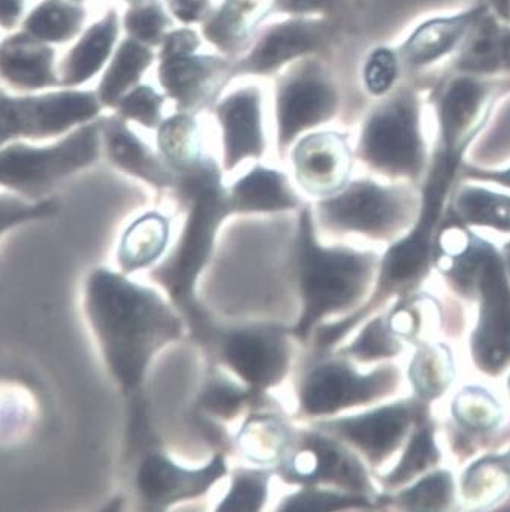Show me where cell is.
I'll return each mask as SVG.
<instances>
[{
    "label": "cell",
    "mask_w": 510,
    "mask_h": 512,
    "mask_svg": "<svg viewBox=\"0 0 510 512\" xmlns=\"http://www.w3.org/2000/svg\"><path fill=\"white\" fill-rule=\"evenodd\" d=\"M421 410L418 401H396L308 424L345 442L370 470H377L402 447Z\"/></svg>",
    "instance_id": "11"
},
{
    "label": "cell",
    "mask_w": 510,
    "mask_h": 512,
    "mask_svg": "<svg viewBox=\"0 0 510 512\" xmlns=\"http://www.w3.org/2000/svg\"><path fill=\"white\" fill-rule=\"evenodd\" d=\"M381 500L326 487H297L279 500L278 511L334 512L380 508Z\"/></svg>",
    "instance_id": "35"
},
{
    "label": "cell",
    "mask_w": 510,
    "mask_h": 512,
    "mask_svg": "<svg viewBox=\"0 0 510 512\" xmlns=\"http://www.w3.org/2000/svg\"><path fill=\"white\" fill-rule=\"evenodd\" d=\"M101 125L78 128L51 147L10 145L0 150V186L37 202L58 182L89 167L99 156Z\"/></svg>",
    "instance_id": "10"
},
{
    "label": "cell",
    "mask_w": 510,
    "mask_h": 512,
    "mask_svg": "<svg viewBox=\"0 0 510 512\" xmlns=\"http://www.w3.org/2000/svg\"><path fill=\"white\" fill-rule=\"evenodd\" d=\"M399 75V58L392 49L373 51L366 64L364 80L373 95H384L395 86Z\"/></svg>",
    "instance_id": "41"
},
{
    "label": "cell",
    "mask_w": 510,
    "mask_h": 512,
    "mask_svg": "<svg viewBox=\"0 0 510 512\" xmlns=\"http://www.w3.org/2000/svg\"><path fill=\"white\" fill-rule=\"evenodd\" d=\"M173 241V226L168 217L151 211L128 224L119 241L116 261L119 272L134 273L153 269L165 258Z\"/></svg>",
    "instance_id": "21"
},
{
    "label": "cell",
    "mask_w": 510,
    "mask_h": 512,
    "mask_svg": "<svg viewBox=\"0 0 510 512\" xmlns=\"http://www.w3.org/2000/svg\"><path fill=\"white\" fill-rule=\"evenodd\" d=\"M98 100L95 93L80 90L22 98L0 90V147L19 138H51L86 124L98 115Z\"/></svg>",
    "instance_id": "12"
},
{
    "label": "cell",
    "mask_w": 510,
    "mask_h": 512,
    "mask_svg": "<svg viewBox=\"0 0 510 512\" xmlns=\"http://www.w3.org/2000/svg\"><path fill=\"white\" fill-rule=\"evenodd\" d=\"M416 209V200L402 186L358 180L320 200L314 221L331 235L387 241L412 223Z\"/></svg>",
    "instance_id": "7"
},
{
    "label": "cell",
    "mask_w": 510,
    "mask_h": 512,
    "mask_svg": "<svg viewBox=\"0 0 510 512\" xmlns=\"http://www.w3.org/2000/svg\"><path fill=\"white\" fill-rule=\"evenodd\" d=\"M230 485L226 494L218 500L217 511L256 512L262 511L270 499L271 479L275 468L241 465L229 471Z\"/></svg>",
    "instance_id": "32"
},
{
    "label": "cell",
    "mask_w": 510,
    "mask_h": 512,
    "mask_svg": "<svg viewBox=\"0 0 510 512\" xmlns=\"http://www.w3.org/2000/svg\"><path fill=\"white\" fill-rule=\"evenodd\" d=\"M462 287L480 298L479 325L472 339L474 359L497 372L510 362V285L500 256L489 244L472 240L451 269Z\"/></svg>",
    "instance_id": "6"
},
{
    "label": "cell",
    "mask_w": 510,
    "mask_h": 512,
    "mask_svg": "<svg viewBox=\"0 0 510 512\" xmlns=\"http://www.w3.org/2000/svg\"><path fill=\"white\" fill-rule=\"evenodd\" d=\"M165 16L154 5L133 8L125 17V28L136 42L157 43L165 28Z\"/></svg>",
    "instance_id": "44"
},
{
    "label": "cell",
    "mask_w": 510,
    "mask_h": 512,
    "mask_svg": "<svg viewBox=\"0 0 510 512\" xmlns=\"http://www.w3.org/2000/svg\"><path fill=\"white\" fill-rule=\"evenodd\" d=\"M453 377L450 357L434 346L419 348L410 365V381L418 400L439 397Z\"/></svg>",
    "instance_id": "38"
},
{
    "label": "cell",
    "mask_w": 510,
    "mask_h": 512,
    "mask_svg": "<svg viewBox=\"0 0 510 512\" xmlns=\"http://www.w3.org/2000/svg\"><path fill=\"white\" fill-rule=\"evenodd\" d=\"M54 60L55 51L48 43L20 31L0 45V78L22 90L58 86Z\"/></svg>",
    "instance_id": "18"
},
{
    "label": "cell",
    "mask_w": 510,
    "mask_h": 512,
    "mask_svg": "<svg viewBox=\"0 0 510 512\" xmlns=\"http://www.w3.org/2000/svg\"><path fill=\"white\" fill-rule=\"evenodd\" d=\"M25 0H0V26L14 28L22 17Z\"/></svg>",
    "instance_id": "47"
},
{
    "label": "cell",
    "mask_w": 510,
    "mask_h": 512,
    "mask_svg": "<svg viewBox=\"0 0 510 512\" xmlns=\"http://www.w3.org/2000/svg\"><path fill=\"white\" fill-rule=\"evenodd\" d=\"M276 0H227L212 19L206 34L221 48H232L246 39L250 29L265 16Z\"/></svg>",
    "instance_id": "34"
},
{
    "label": "cell",
    "mask_w": 510,
    "mask_h": 512,
    "mask_svg": "<svg viewBox=\"0 0 510 512\" xmlns=\"http://www.w3.org/2000/svg\"><path fill=\"white\" fill-rule=\"evenodd\" d=\"M119 112L125 118L134 119L141 124L154 127L159 122L160 98L150 86L136 87L122 96L118 103Z\"/></svg>",
    "instance_id": "43"
},
{
    "label": "cell",
    "mask_w": 510,
    "mask_h": 512,
    "mask_svg": "<svg viewBox=\"0 0 510 512\" xmlns=\"http://www.w3.org/2000/svg\"><path fill=\"white\" fill-rule=\"evenodd\" d=\"M453 496V480L445 471L428 474L408 488H399L392 496L381 494V502L395 503L408 511H439L450 503Z\"/></svg>",
    "instance_id": "36"
},
{
    "label": "cell",
    "mask_w": 510,
    "mask_h": 512,
    "mask_svg": "<svg viewBox=\"0 0 510 512\" xmlns=\"http://www.w3.org/2000/svg\"><path fill=\"white\" fill-rule=\"evenodd\" d=\"M297 427L273 404L256 407L243 416L232 435L233 450L256 467L276 468L293 448Z\"/></svg>",
    "instance_id": "16"
},
{
    "label": "cell",
    "mask_w": 510,
    "mask_h": 512,
    "mask_svg": "<svg viewBox=\"0 0 510 512\" xmlns=\"http://www.w3.org/2000/svg\"><path fill=\"white\" fill-rule=\"evenodd\" d=\"M177 177L176 189L186 208L185 221L176 244L151 269L150 279L182 313L188 336L208 354L218 322L201 304L198 282L211 264L221 226L232 211L220 173L209 160H198Z\"/></svg>",
    "instance_id": "2"
},
{
    "label": "cell",
    "mask_w": 510,
    "mask_h": 512,
    "mask_svg": "<svg viewBox=\"0 0 510 512\" xmlns=\"http://www.w3.org/2000/svg\"><path fill=\"white\" fill-rule=\"evenodd\" d=\"M501 19L510 20V0H483Z\"/></svg>",
    "instance_id": "49"
},
{
    "label": "cell",
    "mask_w": 510,
    "mask_h": 512,
    "mask_svg": "<svg viewBox=\"0 0 510 512\" xmlns=\"http://www.w3.org/2000/svg\"><path fill=\"white\" fill-rule=\"evenodd\" d=\"M454 410H456L457 418L463 424L477 427V429L479 427L488 429V427L494 426L498 420V409L495 406V401L488 394L475 391V389L460 395Z\"/></svg>",
    "instance_id": "42"
},
{
    "label": "cell",
    "mask_w": 510,
    "mask_h": 512,
    "mask_svg": "<svg viewBox=\"0 0 510 512\" xmlns=\"http://www.w3.org/2000/svg\"><path fill=\"white\" fill-rule=\"evenodd\" d=\"M224 132V164L232 170L244 159L264 150L259 96L255 90H241L218 109Z\"/></svg>",
    "instance_id": "20"
},
{
    "label": "cell",
    "mask_w": 510,
    "mask_h": 512,
    "mask_svg": "<svg viewBox=\"0 0 510 512\" xmlns=\"http://www.w3.org/2000/svg\"><path fill=\"white\" fill-rule=\"evenodd\" d=\"M118 37V16L110 11L104 19L87 29L80 42L69 51L60 66V84L80 86L89 81L110 57Z\"/></svg>",
    "instance_id": "26"
},
{
    "label": "cell",
    "mask_w": 510,
    "mask_h": 512,
    "mask_svg": "<svg viewBox=\"0 0 510 512\" xmlns=\"http://www.w3.org/2000/svg\"><path fill=\"white\" fill-rule=\"evenodd\" d=\"M488 5L479 0L477 4L457 11L425 20L413 29L401 46V58L408 68L425 69L445 60H453L465 42L474 23L485 13Z\"/></svg>",
    "instance_id": "15"
},
{
    "label": "cell",
    "mask_w": 510,
    "mask_h": 512,
    "mask_svg": "<svg viewBox=\"0 0 510 512\" xmlns=\"http://www.w3.org/2000/svg\"><path fill=\"white\" fill-rule=\"evenodd\" d=\"M357 330L348 343L334 349L357 365H380L386 360L395 359L404 349L402 339L393 330L387 314H373Z\"/></svg>",
    "instance_id": "29"
},
{
    "label": "cell",
    "mask_w": 510,
    "mask_h": 512,
    "mask_svg": "<svg viewBox=\"0 0 510 512\" xmlns=\"http://www.w3.org/2000/svg\"><path fill=\"white\" fill-rule=\"evenodd\" d=\"M84 313L110 377L127 398L139 397L160 352L188 336L182 313L162 290L106 267L87 276Z\"/></svg>",
    "instance_id": "1"
},
{
    "label": "cell",
    "mask_w": 510,
    "mask_h": 512,
    "mask_svg": "<svg viewBox=\"0 0 510 512\" xmlns=\"http://www.w3.org/2000/svg\"><path fill=\"white\" fill-rule=\"evenodd\" d=\"M297 182L313 196H332L345 188L351 171L348 147L335 135L311 136L294 151Z\"/></svg>",
    "instance_id": "17"
},
{
    "label": "cell",
    "mask_w": 510,
    "mask_h": 512,
    "mask_svg": "<svg viewBox=\"0 0 510 512\" xmlns=\"http://www.w3.org/2000/svg\"><path fill=\"white\" fill-rule=\"evenodd\" d=\"M227 453L215 452L201 467H183L160 448H148L136 470V493L147 511H168L211 493L229 474Z\"/></svg>",
    "instance_id": "13"
},
{
    "label": "cell",
    "mask_w": 510,
    "mask_h": 512,
    "mask_svg": "<svg viewBox=\"0 0 510 512\" xmlns=\"http://www.w3.org/2000/svg\"><path fill=\"white\" fill-rule=\"evenodd\" d=\"M316 29L302 22L285 23L271 29L244 63L250 72H267L314 48Z\"/></svg>",
    "instance_id": "27"
},
{
    "label": "cell",
    "mask_w": 510,
    "mask_h": 512,
    "mask_svg": "<svg viewBox=\"0 0 510 512\" xmlns=\"http://www.w3.org/2000/svg\"><path fill=\"white\" fill-rule=\"evenodd\" d=\"M291 487H326L381 500L370 468L349 445L308 424L297 430L291 452L275 468ZM383 503V502H381Z\"/></svg>",
    "instance_id": "9"
},
{
    "label": "cell",
    "mask_w": 510,
    "mask_h": 512,
    "mask_svg": "<svg viewBox=\"0 0 510 512\" xmlns=\"http://www.w3.org/2000/svg\"><path fill=\"white\" fill-rule=\"evenodd\" d=\"M415 427L398 464L381 477V487L386 491L399 490L439 461L434 429L424 407L416 418Z\"/></svg>",
    "instance_id": "30"
},
{
    "label": "cell",
    "mask_w": 510,
    "mask_h": 512,
    "mask_svg": "<svg viewBox=\"0 0 510 512\" xmlns=\"http://www.w3.org/2000/svg\"><path fill=\"white\" fill-rule=\"evenodd\" d=\"M197 37L189 31L174 32L163 48L160 81L176 100L189 104L198 100L204 83L212 72L211 63L194 57Z\"/></svg>",
    "instance_id": "23"
},
{
    "label": "cell",
    "mask_w": 510,
    "mask_h": 512,
    "mask_svg": "<svg viewBox=\"0 0 510 512\" xmlns=\"http://www.w3.org/2000/svg\"><path fill=\"white\" fill-rule=\"evenodd\" d=\"M453 217L463 224L510 232V196L482 185H462L453 194Z\"/></svg>",
    "instance_id": "28"
},
{
    "label": "cell",
    "mask_w": 510,
    "mask_h": 512,
    "mask_svg": "<svg viewBox=\"0 0 510 512\" xmlns=\"http://www.w3.org/2000/svg\"><path fill=\"white\" fill-rule=\"evenodd\" d=\"M486 484V480H483V484L482 482H469V480H466V485H468V488H466V490H469V491H472V490H475V488H479L480 485H485ZM488 487L489 488H494V487H498V488H501V490H506V485H504V480L503 479H498V480H494V482H489L488 484Z\"/></svg>",
    "instance_id": "50"
},
{
    "label": "cell",
    "mask_w": 510,
    "mask_h": 512,
    "mask_svg": "<svg viewBox=\"0 0 510 512\" xmlns=\"http://www.w3.org/2000/svg\"><path fill=\"white\" fill-rule=\"evenodd\" d=\"M169 8L183 22H194L203 16L208 0H169Z\"/></svg>",
    "instance_id": "46"
},
{
    "label": "cell",
    "mask_w": 510,
    "mask_h": 512,
    "mask_svg": "<svg viewBox=\"0 0 510 512\" xmlns=\"http://www.w3.org/2000/svg\"><path fill=\"white\" fill-rule=\"evenodd\" d=\"M501 461L504 462V467H506V470L509 471L510 473V453L507 456H503V458H501Z\"/></svg>",
    "instance_id": "51"
},
{
    "label": "cell",
    "mask_w": 510,
    "mask_h": 512,
    "mask_svg": "<svg viewBox=\"0 0 510 512\" xmlns=\"http://www.w3.org/2000/svg\"><path fill=\"white\" fill-rule=\"evenodd\" d=\"M58 211H60V205L57 200L43 199L32 202V200L0 194V237H4L8 231L17 228L20 224L54 217Z\"/></svg>",
    "instance_id": "40"
},
{
    "label": "cell",
    "mask_w": 510,
    "mask_h": 512,
    "mask_svg": "<svg viewBox=\"0 0 510 512\" xmlns=\"http://www.w3.org/2000/svg\"><path fill=\"white\" fill-rule=\"evenodd\" d=\"M469 156L479 157L477 167L503 162L510 157V89L495 103L483 132L475 141ZM474 165V164H472Z\"/></svg>",
    "instance_id": "37"
},
{
    "label": "cell",
    "mask_w": 510,
    "mask_h": 512,
    "mask_svg": "<svg viewBox=\"0 0 510 512\" xmlns=\"http://www.w3.org/2000/svg\"><path fill=\"white\" fill-rule=\"evenodd\" d=\"M335 351L311 352L296 380V415L306 423L370 407L396 394L401 371L392 363L369 371Z\"/></svg>",
    "instance_id": "4"
},
{
    "label": "cell",
    "mask_w": 510,
    "mask_h": 512,
    "mask_svg": "<svg viewBox=\"0 0 510 512\" xmlns=\"http://www.w3.org/2000/svg\"><path fill=\"white\" fill-rule=\"evenodd\" d=\"M462 177H465L469 182H489L510 189V165L506 168H483L466 162Z\"/></svg>",
    "instance_id": "45"
},
{
    "label": "cell",
    "mask_w": 510,
    "mask_h": 512,
    "mask_svg": "<svg viewBox=\"0 0 510 512\" xmlns=\"http://www.w3.org/2000/svg\"><path fill=\"white\" fill-rule=\"evenodd\" d=\"M133 2H136V0H133Z\"/></svg>",
    "instance_id": "52"
},
{
    "label": "cell",
    "mask_w": 510,
    "mask_h": 512,
    "mask_svg": "<svg viewBox=\"0 0 510 512\" xmlns=\"http://www.w3.org/2000/svg\"><path fill=\"white\" fill-rule=\"evenodd\" d=\"M271 404L270 394H259L214 363L195 397V415L215 423H230L256 407Z\"/></svg>",
    "instance_id": "19"
},
{
    "label": "cell",
    "mask_w": 510,
    "mask_h": 512,
    "mask_svg": "<svg viewBox=\"0 0 510 512\" xmlns=\"http://www.w3.org/2000/svg\"><path fill=\"white\" fill-rule=\"evenodd\" d=\"M110 160L125 173L144 180L156 188H176L177 174L159 162L156 156L133 133L116 119L102 122Z\"/></svg>",
    "instance_id": "25"
},
{
    "label": "cell",
    "mask_w": 510,
    "mask_h": 512,
    "mask_svg": "<svg viewBox=\"0 0 510 512\" xmlns=\"http://www.w3.org/2000/svg\"><path fill=\"white\" fill-rule=\"evenodd\" d=\"M334 103L331 89L313 78L288 84L279 96V141L288 144L297 133L328 118Z\"/></svg>",
    "instance_id": "24"
},
{
    "label": "cell",
    "mask_w": 510,
    "mask_h": 512,
    "mask_svg": "<svg viewBox=\"0 0 510 512\" xmlns=\"http://www.w3.org/2000/svg\"><path fill=\"white\" fill-rule=\"evenodd\" d=\"M84 19L86 11L80 4L48 0L26 17L22 31L40 42L64 43L77 36Z\"/></svg>",
    "instance_id": "31"
},
{
    "label": "cell",
    "mask_w": 510,
    "mask_h": 512,
    "mask_svg": "<svg viewBox=\"0 0 510 512\" xmlns=\"http://www.w3.org/2000/svg\"><path fill=\"white\" fill-rule=\"evenodd\" d=\"M276 4L282 10L291 11V13H310L325 7L328 0H276Z\"/></svg>",
    "instance_id": "48"
},
{
    "label": "cell",
    "mask_w": 510,
    "mask_h": 512,
    "mask_svg": "<svg viewBox=\"0 0 510 512\" xmlns=\"http://www.w3.org/2000/svg\"><path fill=\"white\" fill-rule=\"evenodd\" d=\"M153 55L136 40H127L116 52L109 71L99 86V101L106 106H118L127 90L138 83L142 72L150 66Z\"/></svg>",
    "instance_id": "33"
},
{
    "label": "cell",
    "mask_w": 510,
    "mask_h": 512,
    "mask_svg": "<svg viewBox=\"0 0 510 512\" xmlns=\"http://www.w3.org/2000/svg\"><path fill=\"white\" fill-rule=\"evenodd\" d=\"M297 345L291 327L276 322L218 324L208 356L253 391L270 394L290 377Z\"/></svg>",
    "instance_id": "5"
},
{
    "label": "cell",
    "mask_w": 510,
    "mask_h": 512,
    "mask_svg": "<svg viewBox=\"0 0 510 512\" xmlns=\"http://www.w3.org/2000/svg\"><path fill=\"white\" fill-rule=\"evenodd\" d=\"M381 256L351 246H326L308 206L299 211L294 238V272L300 313L291 327L300 345H310L320 325L357 310L372 292Z\"/></svg>",
    "instance_id": "3"
},
{
    "label": "cell",
    "mask_w": 510,
    "mask_h": 512,
    "mask_svg": "<svg viewBox=\"0 0 510 512\" xmlns=\"http://www.w3.org/2000/svg\"><path fill=\"white\" fill-rule=\"evenodd\" d=\"M451 74L510 81V20L486 8L451 60Z\"/></svg>",
    "instance_id": "14"
},
{
    "label": "cell",
    "mask_w": 510,
    "mask_h": 512,
    "mask_svg": "<svg viewBox=\"0 0 510 512\" xmlns=\"http://www.w3.org/2000/svg\"><path fill=\"white\" fill-rule=\"evenodd\" d=\"M159 144L169 164L173 165L179 174L201 160L198 157L194 122L186 116H177L163 125Z\"/></svg>",
    "instance_id": "39"
},
{
    "label": "cell",
    "mask_w": 510,
    "mask_h": 512,
    "mask_svg": "<svg viewBox=\"0 0 510 512\" xmlns=\"http://www.w3.org/2000/svg\"><path fill=\"white\" fill-rule=\"evenodd\" d=\"M360 154L373 170L393 179L418 180L427 170L419 96L404 90L373 113L364 128Z\"/></svg>",
    "instance_id": "8"
},
{
    "label": "cell",
    "mask_w": 510,
    "mask_h": 512,
    "mask_svg": "<svg viewBox=\"0 0 510 512\" xmlns=\"http://www.w3.org/2000/svg\"><path fill=\"white\" fill-rule=\"evenodd\" d=\"M232 215L279 214L300 209V200L284 174L256 167L227 191Z\"/></svg>",
    "instance_id": "22"
}]
</instances>
